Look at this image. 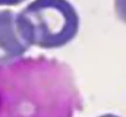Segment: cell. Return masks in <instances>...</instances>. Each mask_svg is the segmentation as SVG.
<instances>
[{"mask_svg": "<svg viewBox=\"0 0 126 117\" xmlns=\"http://www.w3.org/2000/svg\"><path fill=\"white\" fill-rule=\"evenodd\" d=\"M114 7L116 16L126 23V0H115L114 1Z\"/></svg>", "mask_w": 126, "mask_h": 117, "instance_id": "3957f363", "label": "cell"}, {"mask_svg": "<svg viewBox=\"0 0 126 117\" xmlns=\"http://www.w3.org/2000/svg\"><path fill=\"white\" fill-rule=\"evenodd\" d=\"M17 27L30 46L58 49L76 37L80 18L67 0H33L17 13Z\"/></svg>", "mask_w": 126, "mask_h": 117, "instance_id": "6da1fadb", "label": "cell"}, {"mask_svg": "<svg viewBox=\"0 0 126 117\" xmlns=\"http://www.w3.org/2000/svg\"><path fill=\"white\" fill-rule=\"evenodd\" d=\"M26 0H0V6H16Z\"/></svg>", "mask_w": 126, "mask_h": 117, "instance_id": "277c9868", "label": "cell"}, {"mask_svg": "<svg viewBox=\"0 0 126 117\" xmlns=\"http://www.w3.org/2000/svg\"><path fill=\"white\" fill-rule=\"evenodd\" d=\"M99 117H119V116H116L114 114H104V115H102V116H99Z\"/></svg>", "mask_w": 126, "mask_h": 117, "instance_id": "5b68a950", "label": "cell"}, {"mask_svg": "<svg viewBox=\"0 0 126 117\" xmlns=\"http://www.w3.org/2000/svg\"><path fill=\"white\" fill-rule=\"evenodd\" d=\"M30 45L17 27V15L10 10L0 11V64H7L23 56Z\"/></svg>", "mask_w": 126, "mask_h": 117, "instance_id": "7a4b0ae2", "label": "cell"}]
</instances>
